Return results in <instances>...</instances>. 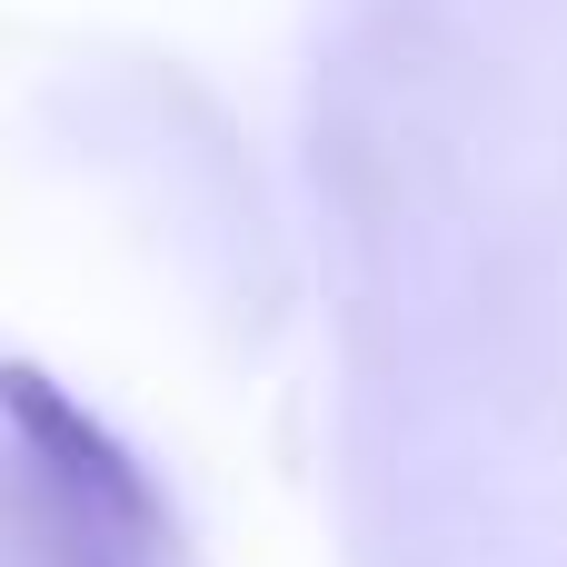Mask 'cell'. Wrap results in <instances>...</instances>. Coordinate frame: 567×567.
Returning a JSON list of instances; mask_svg holds the SVG:
<instances>
[{"label": "cell", "instance_id": "cell-1", "mask_svg": "<svg viewBox=\"0 0 567 567\" xmlns=\"http://www.w3.org/2000/svg\"><path fill=\"white\" fill-rule=\"evenodd\" d=\"M0 419H10V439H20V458H30L50 518H80L90 538H110V548H130V558L159 548V488H150V468H140L50 369L10 359V369H0Z\"/></svg>", "mask_w": 567, "mask_h": 567}, {"label": "cell", "instance_id": "cell-2", "mask_svg": "<svg viewBox=\"0 0 567 567\" xmlns=\"http://www.w3.org/2000/svg\"><path fill=\"white\" fill-rule=\"evenodd\" d=\"M40 567H130V548H110V538H90L80 518H50V508H40Z\"/></svg>", "mask_w": 567, "mask_h": 567}]
</instances>
